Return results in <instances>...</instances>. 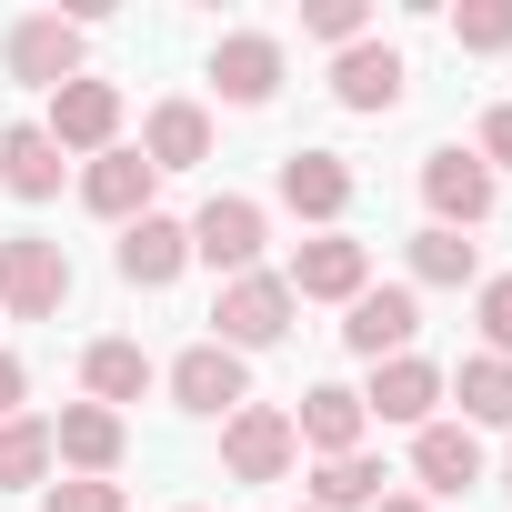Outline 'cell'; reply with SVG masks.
Returning <instances> with one entry per match:
<instances>
[{
	"label": "cell",
	"mask_w": 512,
	"mask_h": 512,
	"mask_svg": "<svg viewBox=\"0 0 512 512\" xmlns=\"http://www.w3.org/2000/svg\"><path fill=\"white\" fill-rule=\"evenodd\" d=\"M292 312H302V302H292V282H282V272H241V282H221V302H211V322H221L211 342L251 362V352H272V342L292 332Z\"/></svg>",
	"instance_id": "obj_1"
},
{
	"label": "cell",
	"mask_w": 512,
	"mask_h": 512,
	"mask_svg": "<svg viewBox=\"0 0 512 512\" xmlns=\"http://www.w3.org/2000/svg\"><path fill=\"white\" fill-rule=\"evenodd\" d=\"M71 302V251L41 241V231H11L0 241V312L11 322H51Z\"/></svg>",
	"instance_id": "obj_2"
},
{
	"label": "cell",
	"mask_w": 512,
	"mask_h": 512,
	"mask_svg": "<svg viewBox=\"0 0 512 512\" xmlns=\"http://www.w3.org/2000/svg\"><path fill=\"white\" fill-rule=\"evenodd\" d=\"M262 241H272V221H262V201H241V191H211L191 211V262H211L221 282L262 272Z\"/></svg>",
	"instance_id": "obj_3"
},
{
	"label": "cell",
	"mask_w": 512,
	"mask_h": 512,
	"mask_svg": "<svg viewBox=\"0 0 512 512\" xmlns=\"http://www.w3.org/2000/svg\"><path fill=\"white\" fill-rule=\"evenodd\" d=\"M292 462H302V442H292V412L282 402H241L221 422V472L231 482H282Z\"/></svg>",
	"instance_id": "obj_4"
},
{
	"label": "cell",
	"mask_w": 512,
	"mask_h": 512,
	"mask_svg": "<svg viewBox=\"0 0 512 512\" xmlns=\"http://www.w3.org/2000/svg\"><path fill=\"white\" fill-rule=\"evenodd\" d=\"M422 201H432V231H472V221H492L502 181H492L462 141H442V151H422Z\"/></svg>",
	"instance_id": "obj_5"
},
{
	"label": "cell",
	"mask_w": 512,
	"mask_h": 512,
	"mask_svg": "<svg viewBox=\"0 0 512 512\" xmlns=\"http://www.w3.org/2000/svg\"><path fill=\"white\" fill-rule=\"evenodd\" d=\"M161 382H171V402H181V412H201V422H231V412L251 402V362H241V352H221V342H191Z\"/></svg>",
	"instance_id": "obj_6"
},
{
	"label": "cell",
	"mask_w": 512,
	"mask_h": 512,
	"mask_svg": "<svg viewBox=\"0 0 512 512\" xmlns=\"http://www.w3.org/2000/svg\"><path fill=\"white\" fill-rule=\"evenodd\" d=\"M292 302H362L372 292V251L352 241V231H312L302 251H292Z\"/></svg>",
	"instance_id": "obj_7"
},
{
	"label": "cell",
	"mask_w": 512,
	"mask_h": 512,
	"mask_svg": "<svg viewBox=\"0 0 512 512\" xmlns=\"http://www.w3.org/2000/svg\"><path fill=\"white\" fill-rule=\"evenodd\" d=\"M0 61H11V81H31V91H61V81H81V21L31 11V21H11Z\"/></svg>",
	"instance_id": "obj_8"
},
{
	"label": "cell",
	"mask_w": 512,
	"mask_h": 512,
	"mask_svg": "<svg viewBox=\"0 0 512 512\" xmlns=\"http://www.w3.org/2000/svg\"><path fill=\"white\" fill-rule=\"evenodd\" d=\"M41 131H51L61 151H91V161H101V151H121V91L81 71V81H61V91H51Z\"/></svg>",
	"instance_id": "obj_9"
},
{
	"label": "cell",
	"mask_w": 512,
	"mask_h": 512,
	"mask_svg": "<svg viewBox=\"0 0 512 512\" xmlns=\"http://www.w3.org/2000/svg\"><path fill=\"white\" fill-rule=\"evenodd\" d=\"M412 332H422V302H412V282H382V292L342 302V352H362V362H392V352H412Z\"/></svg>",
	"instance_id": "obj_10"
},
{
	"label": "cell",
	"mask_w": 512,
	"mask_h": 512,
	"mask_svg": "<svg viewBox=\"0 0 512 512\" xmlns=\"http://www.w3.org/2000/svg\"><path fill=\"white\" fill-rule=\"evenodd\" d=\"M51 452H61L81 482H111V472H121V452H131V422H121V412H101V402H61V412H51Z\"/></svg>",
	"instance_id": "obj_11"
},
{
	"label": "cell",
	"mask_w": 512,
	"mask_h": 512,
	"mask_svg": "<svg viewBox=\"0 0 512 512\" xmlns=\"http://www.w3.org/2000/svg\"><path fill=\"white\" fill-rule=\"evenodd\" d=\"M211 91H221L231 111H262V101L282 91V41H272V31H221V41H211Z\"/></svg>",
	"instance_id": "obj_12"
},
{
	"label": "cell",
	"mask_w": 512,
	"mask_h": 512,
	"mask_svg": "<svg viewBox=\"0 0 512 512\" xmlns=\"http://www.w3.org/2000/svg\"><path fill=\"white\" fill-rule=\"evenodd\" d=\"M362 432H372V412H362V392H352V382H312V392H302V412H292V442H302L312 462L362 452Z\"/></svg>",
	"instance_id": "obj_13"
},
{
	"label": "cell",
	"mask_w": 512,
	"mask_h": 512,
	"mask_svg": "<svg viewBox=\"0 0 512 512\" xmlns=\"http://www.w3.org/2000/svg\"><path fill=\"white\" fill-rule=\"evenodd\" d=\"M111 262H121V282H131V292H171V282H181V262H191V221L141 211V221L121 231V251H111Z\"/></svg>",
	"instance_id": "obj_14"
},
{
	"label": "cell",
	"mask_w": 512,
	"mask_h": 512,
	"mask_svg": "<svg viewBox=\"0 0 512 512\" xmlns=\"http://www.w3.org/2000/svg\"><path fill=\"white\" fill-rule=\"evenodd\" d=\"M402 81H412V61H402L392 41H352V51H332V101H342V111H362V121H372V111H392V101H402Z\"/></svg>",
	"instance_id": "obj_15"
},
{
	"label": "cell",
	"mask_w": 512,
	"mask_h": 512,
	"mask_svg": "<svg viewBox=\"0 0 512 512\" xmlns=\"http://www.w3.org/2000/svg\"><path fill=\"white\" fill-rule=\"evenodd\" d=\"M432 402H442V362H422V352H392V362H372V392H362V412H372V422H402V432H422V422H432Z\"/></svg>",
	"instance_id": "obj_16"
},
{
	"label": "cell",
	"mask_w": 512,
	"mask_h": 512,
	"mask_svg": "<svg viewBox=\"0 0 512 512\" xmlns=\"http://www.w3.org/2000/svg\"><path fill=\"white\" fill-rule=\"evenodd\" d=\"M282 211L342 231V211H352V161H342V151H292V161H282Z\"/></svg>",
	"instance_id": "obj_17"
},
{
	"label": "cell",
	"mask_w": 512,
	"mask_h": 512,
	"mask_svg": "<svg viewBox=\"0 0 512 512\" xmlns=\"http://www.w3.org/2000/svg\"><path fill=\"white\" fill-rule=\"evenodd\" d=\"M151 191H161V171H151L141 151H101V161L81 171V211H101V221H121V231L151 211Z\"/></svg>",
	"instance_id": "obj_18"
},
{
	"label": "cell",
	"mask_w": 512,
	"mask_h": 512,
	"mask_svg": "<svg viewBox=\"0 0 512 512\" xmlns=\"http://www.w3.org/2000/svg\"><path fill=\"white\" fill-rule=\"evenodd\" d=\"M61 141L41 131V121H11V131H0V191H11V201H61Z\"/></svg>",
	"instance_id": "obj_19"
},
{
	"label": "cell",
	"mask_w": 512,
	"mask_h": 512,
	"mask_svg": "<svg viewBox=\"0 0 512 512\" xmlns=\"http://www.w3.org/2000/svg\"><path fill=\"white\" fill-rule=\"evenodd\" d=\"M141 161H151V171H201V161H211V111H201V101H161V111L141 121Z\"/></svg>",
	"instance_id": "obj_20"
},
{
	"label": "cell",
	"mask_w": 512,
	"mask_h": 512,
	"mask_svg": "<svg viewBox=\"0 0 512 512\" xmlns=\"http://www.w3.org/2000/svg\"><path fill=\"white\" fill-rule=\"evenodd\" d=\"M412 472H422V492H472V482H482V432L422 422V432H412Z\"/></svg>",
	"instance_id": "obj_21"
},
{
	"label": "cell",
	"mask_w": 512,
	"mask_h": 512,
	"mask_svg": "<svg viewBox=\"0 0 512 512\" xmlns=\"http://www.w3.org/2000/svg\"><path fill=\"white\" fill-rule=\"evenodd\" d=\"M151 382H161V372H151V352H141V342H121V332L81 352V392H91L101 412H121V402H141Z\"/></svg>",
	"instance_id": "obj_22"
},
{
	"label": "cell",
	"mask_w": 512,
	"mask_h": 512,
	"mask_svg": "<svg viewBox=\"0 0 512 512\" xmlns=\"http://www.w3.org/2000/svg\"><path fill=\"white\" fill-rule=\"evenodd\" d=\"M442 392L462 402V432H512V362L472 352L462 372H442Z\"/></svg>",
	"instance_id": "obj_23"
},
{
	"label": "cell",
	"mask_w": 512,
	"mask_h": 512,
	"mask_svg": "<svg viewBox=\"0 0 512 512\" xmlns=\"http://www.w3.org/2000/svg\"><path fill=\"white\" fill-rule=\"evenodd\" d=\"M382 492H392V472H382L372 452H342V462L312 472V512H372Z\"/></svg>",
	"instance_id": "obj_24"
},
{
	"label": "cell",
	"mask_w": 512,
	"mask_h": 512,
	"mask_svg": "<svg viewBox=\"0 0 512 512\" xmlns=\"http://www.w3.org/2000/svg\"><path fill=\"white\" fill-rule=\"evenodd\" d=\"M412 282H432V292H462V282H472V292H482V251H472L462 231H432V221H422V231H412Z\"/></svg>",
	"instance_id": "obj_25"
},
{
	"label": "cell",
	"mask_w": 512,
	"mask_h": 512,
	"mask_svg": "<svg viewBox=\"0 0 512 512\" xmlns=\"http://www.w3.org/2000/svg\"><path fill=\"white\" fill-rule=\"evenodd\" d=\"M51 462H61V452H51V422H41V412H11V422H0V492H31Z\"/></svg>",
	"instance_id": "obj_26"
},
{
	"label": "cell",
	"mask_w": 512,
	"mask_h": 512,
	"mask_svg": "<svg viewBox=\"0 0 512 512\" xmlns=\"http://www.w3.org/2000/svg\"><path fill=\"white\" fill-rule=\"evenodd\" d=\"M452 41H462V51H512V0H462V11H452Z\"/></svg>",
	"instance_id": "obj_27"
},
{
	"label": "cell",
	"mask_w": 512,
	"mask_h": 512,
	"mask_svg": "<svg viewBox=\"0 0 512 512\" xmlns=\"http://www.w3.org/2000/svg\"><path fill=\"white\" fill-rule=\"evenodd\" d=\"M472 322H482V352L512 362V272H492V282L472 292Z\"/></svg>",
	"instance_id": "obj_28"
},
{
	"label": "cell",
	"mask_w": 512,
	"mask_h": 512,
	"mask_svg": "<svg viewBox=\"0 0 512 512\" xmlns=\"http://www.w3.org/2000/svg\"><path fill=\"white\" fill-rule=\"evenodd\" d=\"M302 31H312V41H332V51H352V41H372V11H362V0H312Z\"/></svg>",
	"instance_id": "obj_29"
},
{
	"label": "cell",
	"mask_w": 512,
	"mask_h": 512,
	"mask_svg": "<svg viewBox=\"0 0 512 512\" xmlns=\"http://www.w3.org/2000/svg\"><path fill=\"white\" fill-rule=\"evenodd\" d=\"M41 512H121V482H81V472H71V482L41 492Z\"/></svg>",
	"instance_id": "obj_30"
},
{
	"label": "cell",
	"mask_w": 512,
	"mask_h": 512,
	"mask_svg": "<svg viewBox=\"0 0 512 512\" xmlns=\"http://www.w3.org/2000/svg\"><path fill=\"white\" fill-rule=\"evenodd\" d=\"M472 161H482L492 181L512 171V101H492V111H482V141H472Z\"/></svg>",
	"instance_id": "obj_31"
},
{
	"label": "cell",
	"mask_w": 512,
	"mask_h": 512,
	"mask_svg": "<svg viewBox=\"0 0 512 512\" xmlns=\"http://www.w3.org/2000/svg\"><path fill=\"white\" fill-rule=\"evenodd\" d=\"M21 392H31V372H21L11 352H0V422H11V412H21Z\"/></svg>",
	"instance_id": "obj_32"
},
{
	"label": "cell",
	"mask_w": 512,
	"mask_h": 512,
	"mask_svg": "<svg viewBox=\"0 0 512 512\" xmlns=\"http://www.w3.org/2000/svg\"><path fill=\"white\" fill-rule=\"evenodd\" d=\"M372 512H432V502H422V492H382Z\"/></svg>",
	"instance_id": "obj_33"
},
{
	"label": "cell",
	"mask_w": 512,
	"mask_h": 512,
	"mask_svg": "<svg viewBox=\"0 0 512 512\" xmlns=\"http://www.w3.org/2000/svg\"><path fill=\"white\" fill-rule=\"evenodd\" d=\"M502 492H512V462H502Z\"/></svg>",
	"instance_id": "obj_34"
}]
</instances>
